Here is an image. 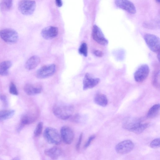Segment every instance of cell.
<instances>
[{
  "label": "cell",
  "mask_w": 160,
  "mask_h": 160,
  "mask_svg": "<svg viewBox=\"0 0 160 160\" xmlns=\"http://www.w3.org/2000/svg\"><path fill=\"white\" fill-rule=\"evenodd\" d=\"M10 92L13 95H17L18 94V92L15 85L12 82L10 84L9 88Z\"/></svg>",
  "instance_id": "cell-29"
},
{
  "label": "cell",
  "mask_w": 160,
  "mask_h": 160,
  "mask_svg": "<svg viewBox=\"0 0 160 160\" xmlns=\"http://www.w3.org/2000/svg\"><path fill=\"white\" fill-rule=\"evenodd\" d=\"M13 0H1L0 6L1 9L8 10L11 9L12 4Z\"/></svg>",
  "instance_id": "cell-23"
},
{
  "label": "cell",
  "mask_w": 160,
  "mask_h": 160,
  "mask_svg": "<svg viewBox=\"0 0 160 160\" xmlns=\"http://www.w3.org/2000/svg\"><path fill=\"white\" fill-rule=\"evenodd\" d=\"M40 58L37 56H33L30 57L25 64L26 68L31 70L35 68L40 62Z\"/></svg>",
  "instance_id": "cell-18"
},
{
  "label": "cell",
  "mask_w": 160,
  "mask_h": 160,
  "mask_svg": "<svg viewBox=\"0 0 160 160\" xmlns=\"http://www.w3.org/2000/svg\"><path fill=\"white\" fill-rule=\"evenodd\" d=\"M93 54L96 56L101 57L103 55V53L101 51L98 50H95L93 51Z\"/></svg>",
  "instance_id": "cell-33"
},
{
  "label": "cell",
  "mask_w": 160,
  "mask_h": 160,
  "mask_svg": "<svg viewBox=\"0 0 160 160\" xmlns=\"http://www.w3.org/2000/svg\"><path fill=\"white\" fill-rule=\"evenodd\" d=\"M144 39L152 51L156 52H159L160 44L159 38L154 35L147 33L144 35Z\"/></svg>",
  "instance_id": "cell-4"
},
{
  "label": "cell",
  "mask_w": 160,
  "mask_h": 160,
  "mask_svg": "<svg viewBox=\"0 0 160 160\" xmlns=\"http://www.w3.org/2000/svg\"><path fill=\"white\" fill-rule=\"evenodd\" d=\"M92 36L93 40L99 44L105 46L108 43V41L105 37L102 32L96 25L93 26Z\"/></svg>",
  "instance_id": "cell-11"
},
{
  "label": "cell",
  "mask_w": 160,
  "mask_h": 160,
  "mask_svg": "<svg viewBox=\"0 0 160 160\" xmlns=\"http://www.w3.org/2000/svg\"><path fill=\"white\" fill-rule=\"evenodd\" d=\"M44 153L51 159H56L62 154V151L59 148L54 146L45 150Z\"/></svg>",
  "instance_id": "cell-17"
},
{
  "label": "cell",
  "mask_w": 160,
  "mask_h": 160,
  "mask_svg": "<svg viewBox=\"0 0 160 160\" xmlns=\"http://www.w3.org/2000/svg\"><path fill=\"white\" fill-rule=\"evenodd\" d=\"M156 1L158 2L159 3L160 0H156Z\"/></svg>",
  "instance_id": "cell-36"
},
{
  "label": "cell",
  "mask_w": 160,
  "mask_h": 160,
  "mask_svg": "<svg viewBox=\"0 0 160 160\" xmlns=\"http://www.w3.org/2000/svg\"><path fill=\"white\" fill-rule=\"evenodd\" d=\"M147 123H141L135 129L133 132L137 134H140L148 126Z\"/></svg>",
  "instance_id": "cell-25"
},
{
  "label": "cell",
  "mask_w": 160,
  "mask_h": 160,
  "mask_svg": "<svg viewBox=\"0 0 160 160\" xmlns=\"http://www.w3.org/2000/svg\"><path fill=\"white\" fill-rule=\"evenodd\" d=\"M0 37L4 41L9 43L16 42L18 35L14 30L9 28L4 29L0 31Z\"/></svg>",
  "instance_id": "cell-6"
},
{
  "label": "cell",
  "mask_w": 160,
  "mask_h": 160,
  "mask_svg": "<svg viewBox=\"0 0 160 160\" xmlns=\"http://www.w3.org/2000/svg\"><path fill=\"white\" fill-rule=\"evenodd\" d=\"M43 126L42 122H39L37 125L34 131V134L36 137L39 136L41 133Z\"/></svg>",
  "instance_id": "cell-27"
},
{
  "label": "cell",
  "mask_w": 160,
  "mask_h": 160,
  "mask_svg": "<svg viewBox=\"0 0 160 160\" xmlns=\"http://www.w3.org/2000/svg\"><path fill=\"white\" fill-rule=\"evenodd\" d=\"M100 79L98 78H93L88 73L85 75L83 82V88L84 90L92 88L99 82Z\"/></svg>",
  "instance_id": "cell-13"
},
{
  "label": "cell",
  "mask_w": 160,
  "mask_h": 160,
  "mask_svg": "<svg viewBox=\"0 0 160 160\" xmlns=\"http://www.w3.org/2000/svg\"><path fill=\"white\" fill-rule=\"evenodd\" d=\"M160 104H157L151 107L148 112L147 117L148 118H152L156 117L159 113Z\"/></svg>",
  "instance_id": "cell-21"
},
{
  "label": "cell",
  "mask_w": 160,
  "mask_h": 160,
  "mask_svg": "<svg viewBox=\"0 0 160 160\" xmlns=\"http://www.w3.org/2000/svg\"><path fill=\"white\" fill-rule=\"evenodd\" d=\"M18 9L24 15H30L34 12L36 8V2L32 0H21L18 3Z\"/></svg>",
  "instance_id": "cell-3"
},
{
  "label": "cell",
  "mask_w": 160,
  "mask_h": 160,
  "mask_svg": "<svg viewBox=\"0 0 160 160\" xmlns=\"http://www.w3.org/2000/svg\"><path fill=\"white\" fill-rule=\"evenodd\" d=\"M134 144L131 140H127L118 143L115 147L117 152L121 154L128 153L133 149Z\"/></svg>",
  "instance_id": "cell-8"
},
{
  "label": "cell",
  "mask_w": 160,
  "mask_h": 160,
  "mask_svg": "<svg viewBox=\"0 0 160 160\" xmlns=\"http://www.w3.org/2000/svg\"><path fill=\"white\" fill-rule=\"evenodd\" d=\"M160 140L159 138H157L154 139L150 143V147L154 148H159L160 147Z\"/></svg>",
  "instance_id": "cell-28"
},
{
  "label": "cell",
  "mask_w": 160,
  "mask_h": 160,
  "mask_svg": "<svg viewBox=\"0 0 160 160\" xmlns=\"http://www.w3.org/2000/svg\"><path fill=\"white\" fill-rule=\"evenodd\" d=\"M115 3L117 7L129 13L134 14L136 12L134 5L129 0H115Z\"/></svg>",
  "instance_id": "cell-12"
},
{
  "label": "cell",
  "mask_w": 160,
  "mask_h": 160,
  "mask_svg": "<svg viewBox=\"0 0 160 160\" xmlns=\"http://www.w3.org/2000/svg\"><path fill=\"white\" fill-rule=\"evenodd\" d=\"M12 63L11 61H6L0 63V75L6 76L8 73V69L11 67Z\"/></svg>",
  "instance_id": "cell-20"
},
{
  "label": "cell",
  "mask_w": 160,
  "mask_h": 160,
  "mask_svg": "<svg viewBox=\"0 0 160 160\" xmlns=\"http://www.w3.org/2000/svg\"><path fill=\"white\" fill-rule=\"evenodd\" d=\"M82 133H81L79 137L78 140L76 145V149L77 150H78L79 149L82 139Z\"/></svg>",
  "instance_id": "cell-32"
},
{
  "label": "cell",
  "mask_w": 160,
  "mask_h": 160,
  "mask_svg": "<svg viewBox=\"0 0 160 160\" xmlns=\"http://www.w3.org/2000/svg\"><path fill=\"white\" fill-rule=\"evenodd\" d=\"M0 99L3 102L5 105H6L7 103V99L5 96L4 95H0Z\"/></svg>",
  "instance_id": "cell-34"
},
{
  "label": "cell",
  "mask_w": 160,
  "mask_h": 160,
  "mask_svg": "<svg viewBox=\"0 0 160 160\" xmlns=\"http://www.w3.org/2000/svg\"><path fill=\"white\" fill-rule=\"evenodd\" d=\"M95 136L94 135H92L90 136L88 139L87 141L85 143L84 146V148H87L90 145L91 142L92 140L95 138Z\"/></svg>",
  "instance_id": "cell-30"
},
{
  "label": "cell",
  "mask_w": 160,
  "mask_h": 160,
  "mask_svg": "<svg viewBox=\"0 0 160 160\" xmlns=\"http://www.w3.org/2000/svg\"><path fill=\"white\" fill-rule=\"evenodd\" d=\"M60 133L61 139L64 143L70 144L72 142L74 138V133L70 127L66 126L62 127Z\"/></svg>",
  "instance_id": "cell-9"
},
{
  "label": "cell",
  "mask_w": 160,
  "mask_h": 160,
  "mask_svg": "<svg viewBox=\"0 0 160 160\" xmlns=\"http://www.w3.org/2000/svg\"><path fill=\"white\" fill-rule=\"evenodd\" d=\"M79 53L84 57L88 55V47L86 43H82L80 45L78 49Z\"/></svg>",
  "instance_id": "cell-24"
},
{
  "label": "cell",
  "mask_w": 160,
  "mask_h": 160,
  "mask_svg": "<svg viewBox=\"0 0 160 160\" xmlns=\"http://www.w3.org/2000/svg\"><path fill=\"white\" fill-rule=\"evenodd\" d=\"M149 71V68L147 65H142L138 68L134 74L135 80L138 82H142L148 77Z\"/></svg>",
  "instance_id": "cell-10"
},
{
  "label": "cell",
  "mask_w": 160,
  "mask_h": 160,
  "mask_svg": "<svg viewBox=\"0 0 160 160\" xmlns=\"http://www.w3.org/2000/svg\"><path fill=\"white\" fill-rule=\"evenodd\" d=\"M52 111L53 114L57 117L62 120H65L72 116L74 108L71 105L58 104L53 107Z\"/></svg>",
  "instance_id": "cell-1"
},
{
  "label": "cell",
  "mask_w": 160,
  "mask_h": 160,
  "mask_svg": "<svg viewBox=\"0 0 160 160\" xmlns=\"http://www.w3.org/2000/svg\"><path fill=\"white\" fill-rule=\"evenodd\" d=\"M82 120V118L79 114L75 115L72 118V120L74 121L77 122H81V120Z\"/></svg>",
  "instance_id": "cell-31"
},
{
  "label": "cell",
  "mask_w": 160,
  "mask_h": 160,
  "mask_svg": "<svg viewBox=\"0 0 160 160\" xmlns=\"http://www.w3.org/2000/svg\"><path fill=\"white\" fill-rule=\"evenodd\" d=\"M39 115L38 110H35L23 115L21 118V123L18 130H20L24 125L29 124L35 122Z\"/></svg>",
  "instance_id": "cell-7"
},
{
  "label": "cell",
  "mask_w": 160,
  "mask_h": 160,
  "mask_svg": "<svg viewBox=\"0 0 160 160\" xmlns=\"http://www.w3.org/2000/svg\"><path fill=\"white\" fill-rule=\"evenodd\" d=\"M42 87L39 85L27 84L25 85L24 90L25 93L28 95H34L40 93Z\"/></svg>",
  "instance_id": "cell-16"
},
{
  "label": "cell",
  "mask_w": 160,
  "mask_h": 160,
  "mask_svg": "<svg viewBox=\"0 0 160 160\" xmlns=\"http://www.w3.org/2000/svg\"><path fill=\"white\" fill-rule=\"evenodd\" d=\"M56 68V66L54 64L45 65L37 71L36 76L37 78L40 79L48 78L54 74Z\"/></svg>",
  "instance_id": "cell-5"
},
{
  "label": "cell",
  "mask_w": 160,
  "mask_h": 160,
  "mask_svg": "<svg viewBox=\"0 0 160 160\" xmlns=\"http://www.w3.org/2000/svg\"><path fill=\"white\" fill-rule=\"evenodd\" d=\"M14 113L12 110H0V122L10 118Z\"/></svg>",
  "instance_id": "cell-22"
},
{
  "label": "cell",
  "mask_w": 160,
  "mask_h": 160,
  "mask_svg": "<svg viewBox=\"0 0 160 160\" xmlns=\"http://www.w3.org/2000/svg\"><path fill=\"white\" fill-rule=\"evenodd\" d=\"M141 123L139 119L129 118L125 119L122 126L125 129L133 132Z\"/></svg>",
  "instance_id": "cell-15"
},
{
  "label": "cell",
  "mask_w": 160,
  "mask_h": 160,
  "mask_svg": "<svg viewBox=\"0 0 160 160\" xmlns=\"http://www.w3.org/2000/svg\"><path fill=\"white\" fill-rule=\"evenodd\" d=\"M159 71L156 72L153 77L152 81V84L155 87L159 88Z\"/></svg>",
  "instance_id": "cell-26"
},
{
  "label": "cell",
  "mask_w": 160,
  "mask_h": 160,
  "mask_svg": "<svg viewBox=\"0 0 160 160\" xmlns=\"http://www.w3.org/2000/svg\"><path fill=\"white\" fill-rule=\"evenodd\" d=\"M57 5L58 7H61L62 5V2L61 0H55Z\"/></svg>",
  "instance_id": "cell-35"
},
{
  "label": "cell",
  "mask_w": 160,
  "mask_h": 160,
  "mask_svg": "<svg viewBox=\"0 0 160 160\" xmlns=\"http://www.w3.org/2000/svg\"><path fill=\"white\" fill-rule=\"evenodd\" d=\"M94 100L96 104L104 107L107 105L108 102L106 96L102 93L96 94L94 96Z\"/></svg>",
  "instance_id": "cell-19"
},
{
  "label": "cell",
  "mask_w": 160,
  "mask_h": 160,
  "mask_svg": "<svg viewBox=\"0 0 160 160\" xmlns=\"http://www.w3.org/2000/svg\"><path fill=\"white\" fill-rule=\"evenodd\" d=\"M57 27L49 26L43 28L41 32L42 37L46 40H50L56 37L58 33Z\"/></svg>",
  "instance_id": "cell-14"
},
{
  "label": "cell",
  "mask_w": 160,
  "mask_h": 160,
  "mask_svg": "<svg viewBox=\"0 0 160 160\" xmlns=\"http://www.w3.org/2000/svg\"><path fill=\"white\" fill-rule=\"evenodd\" d=\"M43 136L48 143L54 145H58L61 142V135L55 128L51 127H47L44 130Z\"/></svg>",
  "instance_id": "cell-2"
}]
</instances>
